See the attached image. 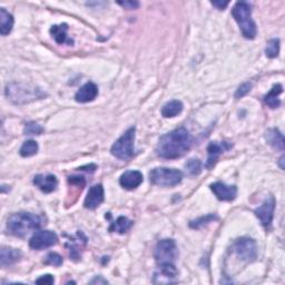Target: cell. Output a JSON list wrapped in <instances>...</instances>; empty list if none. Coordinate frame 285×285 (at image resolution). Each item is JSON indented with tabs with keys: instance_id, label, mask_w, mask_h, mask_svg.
Wrapping results in <instances>:
<instances>
[{
	"instance_id": "cell-3",
	"label": "cell",
	"mask_w": 285,
	"mask_h": 285,
	"mask_svg": "<svg viewBox=\"0 0 285 285\" xmlns=\"http://www.w3.org/2000/svg\"><path fill=\"white\" fill-rule=\"evenodd\" d=\"M232 15L238 24L243 36L246 39H254L256 36V25L252 19V8L245 2H238L232 9Z\"/></svg>"
},
{
	"instance_id": "cell-31",
	"label": "cell",
	"mask_w": 285,
	"mask_h": 285,
	"mask_svg": "<svg viewBox=\"0 0 285 285\" xmlns=\"http://www.w3.org/2000/svg\"><path fill=\"white\" fill-rule=\"evenodd\" d=\"M68 183H69V185L72 186H76L78 190L83 191L86 182H85V179L83 176H70V177H68Z\"/></svg>"
},
{
	"instance_id": "cell-14",
	"label": "cell",
	"mask_w": 285,
	"mask_h": 285,
	"mask_svg": "<svg viewBox=\"0 0 285 285\" xmlns=\"http://www.w3.org/2000/svg\"><path fill=\"white\" fill-rule=\"evenodd\" d=\"M104 202V187L101 184L94 185L90 187V190L85 198L84 206L88 209H95Z\"/></svg>"
},
{
	"instance_id": "cell-10",
	"label": "cell",
	"mask_w": 285,
	"mask_h": 285,
	"mask_svg": "<svg viewBox=\"0 0 285 285\" xmlns=\"http://www.w3.org/2000/svg\"><path fill=\"white\" fill-rule=\"evenodd\" d=\"M274 209H275V198L273 196L267 197L261 206L254 209L255 215L258 216L262 225H263L266 230H269L271 227Z\"/></svg>"
},
{
	"instance_id": "cell-7",
	"label": "cell",
	"mask_w": 285,
	"mask_h": 285,
	"mask_svg": "<svg viewBox=\"0 0 285 285\" xmlns=\"http://www.w3.org/2000/svg\"><path fill=\"white\" fill-rule=\"evenodd\" d=\"M179 258L177 244L174 239H162L156 245L155 260L158 265L161 264H174Z\"/></svg>"
},
{
	"instance_id": "cell-11",
	"label": "cell",
	"mask_w": 285,
	"mask_h": 285,
	"mask_svg": "<svg viewBox=\"0 0 285 285\" xmlns=\"http://www.w3.org/2000/svg\"><path fill=\"white\" fill-rule=\"evenodd\" d=\"M58 241L56 233L51 231H39L33 234L29 241V246L32 250H45L53 246Z\"/></svg>"
},
{
	"instance_id": "cell-6",
	"label": "cell",
	"mask_w": 285,
	"mask_h": 285,
	"mask_svg": "<svg viewBox=\"0 0 285 285\" xmlns=\"http://www.w3.org/2000/svg\"><path fill=\"white\" fill-rule=\"evenodd\" d=\"M150 179L154 185L161 187H173L181 183L183 174L181 170L175 168L157 167L152 169Z\"/></svg>"
},
{
	"instance_id": "cell-29",
	"label": "cell",
	"mask_w": 285,
	"mask_h": 285,
	"mask_svg": "<svg viewBox=\"0 0 285 285\" xmlns=\"http://www.w3.org/2000/svg\"><path fill=\"white\" fill-rule=\"evenodd\" d=\"M43 132H44V128L35 122L27 123L24 129L25 135H41L43 134Z\"/></svg>"
},
{
	"instance_id": "cell-17",
	"label": "cell",
	"mask_w": 285,
	"mask_h": 285,
	"mask_svg": "<svg viewBox=\"0 0 285 285\" xmlns=\"http://www.w3.org/2000/svg\"><path fill=\"white\" fill-rule=\"evenodd\" d=\"M98 95V87L92 82L85 84L75 95L77 102H89L93 101Z\"/></svg>"
},
{
	"instance_id": "cell-24",
	"label": "cell",
	"mask_w": 285,
	"mask_h": 285,
	"mask_svg": "<svg viewBox=\"0 0 285 285\" xmlns=\"http://www.w3.org/2000/svg\"><path fill=\"white\" fill-rule=\"evenodd\" d=\"M132 226H133L132 221L128 220L127 218H125V216H119V218L114 222L112 226L110 227V231L119 233V234H124V233H126Z\"/></svg>"
},
{
	"instance_id": "cell-27",
	"label": "cell",
	"mask_w": 285,
	"mask_h": 285,
	"mask_svg": "<svg viewBox=\"0 0 285 285\" xmlns=\"http://www.w3.org/2000/svg\"><path fill=\"white\" fill-rule=\"evenodd\" d=\"M219 220V218L214 214H208L206 216H202V218H199L197 220H194L190 222V226L192 229H199V227H202L204 225H207L208 223L213 221Z\"/></svg>"
},
{
	"instance_id": "cell-4",
	"label": "cell",
	"mask_w": 285,
	"mask_h": 285,
	"mask_svg": "<svg viewBox=\"0 0 285 285\" xmlns=\"http://www.w3.org/2000/svg\"><path fill=\"white\" fill-rule=\"evenodd\" d=\"M6 96L9 100H11L15 104H26L36 99H41L45 96V94L41 89L35 87H29L22 84L13 83L6 88Z\"/></svg>"
},
{
	"instance_id": "cell-15",
	"label": "cell",
	"mask_w": 285,
	"mask_h": 285,
	"mask_svg": "<svg viewBox=\"0 0 285 285\" xmlns=\"http://www.w3.org/2000/svg\"><path fill=\"white\" fill-rule=\"evenodd\" d=\"M33 184H35L42 192L49 194L56 191L57 185H58V181H57L55 175L39 174L36 175L35 179H33Z\"/></svg>"
},
{
	"instance_id": "cell-20",
	"label": "cell",
	"mask_w": 285,
	"mask_h": 285,
	"mask_svg": "<svg viewBox=\"0 0 285 285\" xmlns=\"http://www.w3.org/2000/svg\"><path fill=\"white\" fill-rule=\"evenodd\" d=\"M67 30H68V26L66 24L55 25L51 27L50 33H51V36L54 37L57 44H59V45L66 44V43L73 44V41H70V39L67 37Z\"/></svg>"
},
{
	"instance_id": "cell-9",
	"label": "cell",
	"mask_w": 285,
	"mask_h": 285,
	"mask_svg": "<svg viewBox=\"0 0 285 285\" xmlns=\"http://www.w3.org/2000/svg\"><path fill=\"white\" fill-rule=\"evenodd\" d=\"M179 281V271L174 264H161L154 273L153 282L155 284H170Z\"/></svg>"
},
{
	"instance_id": "cell-21",
	"label": "cell",
	"mask_w": 285,
	"mask_h": 285,
	"mask_svg": "<svg viewBox=\"0 0 285 285\" xmlns=\"http://www.w3.org/2000/svg\"><path fill=\"white\" fill-rule=\"evenodd\" d=\"M282 92H283L282 85H280V84L274 85L273 88L270 90V93L265 95L264 102L270 108H277L281 105V100H280V98H278V96L282 94Z\"/></svg>"
},
{
	"instance_id": "cell-13",
	"label": "cell",
	"mask_w": 285,
	"mask_h": 285,
	"mask_svg": "<svg viewBox=\"0 0 285 285\" xmlns=\"http://www.w3.org/2000/svg\"><path fill=\"white\" fill-rule=\"evenodd\" d=\"M209 187L220 201L231 202L233 199H235L237 195V189L234 185H226L224 183H221V182H216V183L210 184Z\"/></svg>"
},
{
	"instance_id": "cell-28",
	"label": "cell",
	"mask_w": 285,
	"mask_h": 285,
	"mask_svg": "<svg viewBox=\"0 0 285 285\" xmlns=\"http://www.w3.org/2000/svg\"><path fill=\"white\" fill-rule=\"evenodd\" d=\"M186 170L191 175H198L202 172V163L197 158H192L185 164Z\"/></svg>"
},
{
	"instance_id": "cell-25",
	"label": "cell",
	"mask_w": 285,
	"mask_h": 285,
	"mask_svg": "<svg viewBox=\"0 0 285 285\" xmlns=\"http://www.w3.org/2000/svg\"><path fill=\"white\" fill-rule=\"evenodd\" d=\"M38 150H39V147H38L37 141L30 139V140L25 141L24 144H22L19 153L22 157H30V156L36 155Z\"/></svg>"
},
{
	"instance_id": "cell-12",
	"label": "cell",
	"mask_w": 285,
	"mask_h": 285,
	"mask_svg": "<svg viewBox=\"0 0 285 285\" xmlns=\"http://www.w3.org/2000/svg\"><path fill=\"white\" fill-rule=\"evenodd\" d=\"M233 145L229 141H212L207 147V161H206V166L207 168H212L214 165L218 162L219 157L223 154L224 152L231 150Z\"/></svg>"
},
{
	"instance_id": "cell-18",
	"label": "cell",
	"mask_w": 285,
	"mask_h": 285,
	"mask_svg": "<svg viewBox=\"0 0 285 285\" xmlns=\"http://www.w3.org/2000/svg\"><path fill=\"white\" fill-rule=\"evenodd\" d=\"M21 252L16 248L11 247H3L2 248V258H0V264L2 267L10 266L17 263L21 259Z\"/></svg>"
},
{
	"instance_id": "cell-22",
	"label": "cell",
	"mask_w": 285,
	"mask_h": 285,
	"mask_svg": "<svg viewBox=\"0 0 285 285\" xmlns=\"http://www.w3.org/2000/svg\"><path fill=\"white\" fill-rule=\"evenodd\" d=\"M183 102L180 100H172L165 104L162 108V115L165 118H170V117H175L177 116L179 114L182 113L183 111Z\"/></svg>"
},
{
	"instance_id": "cell-34",
	"label": "cell",
	"mask_w": 285,
	"mask_h": 285,
	"mask_svg": "<svg viewBox=\"0 0 285 285\" xmlns=\"http://www.w3.org/2000/svg\"><path fill=\"white\" fill-rule=\"evenodd\" d=\"M55 280H54V277L53 275H50V274H47V275H43L38 278V280H36V283L37 284H54Z\"/></svg>"
},
{
	"instance_id": "cell-36",
	"label": "cell",
	"mask_w": 285,
	"mask_h": 285,
	"mask_svg": "<svg viewBox=\"0 0 285 285\" xmlns=\"http://www.w3.org/2000/svg\"><path fill=\"white\" fill-rule=\"evenodd\" d=\"M90 283H92V284H94V283H102V284H107L108 282H107L106 280H102V278H101V276H99V277H96V278H95V280L90 281Z\"/></svg>"
},
{
	"instance_id": "cell-32",
	"label": "cell",
	"mask_w": 285,
	"mask_h": 285,
	"mask_svg": "<svg viewBox=\"0 0 285 285\" xmlns=\"http://www.w3.org/2000/svg\"><path fill=\"white\" fill-rule=\"evenodd\" d=\"M251 88H252V85H251L250 83H244V84H242L241 86H239V87L237 88L234 97H235L236 99L242 98V97H244L245 95H246V94L250 92Z\"/></svg>"
},
{
	"instance_id": "cell-30",
	"label": "cell",
	"mask_w": 285,
	"mask_h": 285,
	"mask_svg": "<svg viewBox=\"0 0 285 285\" xmlns=\"http://www.w3.org/2000/svg\"><path fill=\"white\" fill-rule=\"evenodd\" d=\"M45 264H47V265H53V266H60L62 264V262H64V260H62L61 256L59 254H57V253H49L47 256H46V259H45Z\"/></svg>"
},
{
	"instance_id": "cell-19",
	"label": "cell",
	"mask_w": 285,
	"mask_h": 285,
	"mask_svg": "<svg viewBox=\"0 0 285 285\" xmlns=\"http://www.w3.org/2000/svg\"><path fill=\"white\" fill-rule=\"evenodd\" d=\"M265 139L267 144L274 150L284 151V138L281 132L276 128H271L265 133Z\"/></svg>"
},
{
	"instance_id": "cell-16",
	"label": "cell",
	"mask_w": 285,
	"mask_h": 285,
	"mask_svg": "<svg viewBox=\"0 0 285 285\" xmlns=\"http://www.w3.org/2000/svg\"><path fill=\"white\" fill-rule=\"evenodd\" d=\"M119 183L124 189L135 190L142 183V174L138 170H127L121 176Z\"/></svg>"
},
{
	"instance_id": "cell-33",
	"label": "cell",
	"mask_w": 285,
	"mask_h": 285,
	"mask_svg": "<svg viewBox=\"0 0 285 285\" xmlns=\"http://www.w3.org/2000/svg\"><path fill=\"white\" fill-rule=\"evenodd\" d=\"M118 5H121L125 9H137L139 7V3L137 2H118Z\"/></svg>"
},
{
	"instance_id": "cell-5",
	"label": "cell",
	"mask_w": 285,
	"mask_h": 285,
	"mask_svg": "<svg viewBox=\"0 0 285 285\" xmlns=\"http://www.w3.org/2000/svg\"><path fill=\"white\" fill-rule=\"evenodd\" d=\"M135 127L127 129L121 137H119L111 148V153L116 158L127 161L134 155V142H135Z\"/></svg>"
},
{
	"instance_id": "cell-1",
	"label": "cell",
	"mask_w": 285,
	"mask_h": 285,
	"mask_svg": "<svg viewBox=\"0 0 285 285\" xmlns=\"http://www.w3.org/2000/svg\"><path fill=\"white\" fill-rule=\"evenodd\" d=\"M193 139L187 129L181 127L164 135L156 146V154L162 158L174 159L182 157L191 150Z\"/></svg>"
},
{
	"instance_id": "cell-26",
	"label": "cell",
	"mask_w": 285,
	"mask_h": 285,
	"mask_svg": "<svg viewBox=\"0 0 285 285\" xmlns=\"http://www.w3.org/2000/svg\"><path fill=\"white\" fill-rule=\"evenodd\" d=\"M280 53V39L274 38L267 43V46L265 48V54L269 58H276Z\"/></svg>"
},
{
	"instance_id": "cell-2",
	"label": "cell",
	"mask_w": 285,
	"mask_h": 285,
	"mask_svg": "<svg viewBox=\"0 0 285 285\" xmlns=\"http://www.w3.org/2000/svg\"><path fill=\"white\" fill-rule=\"evenodd\" d=\"M43 224L41 216L36 214L20 212L10 216L7 222V231L9 234L17 237H25L30 232L38 230Z\"/></svg>"
},
{
	"instance_id": "cell-8",
	"label": "cell",
	"mask_w": 285,
	"mask_h": 285,
	"mask_svg": "<svg viewBox=\"0 0 285 285\" xmlns=\"http://www.w3.org/2000/svg\"><path fill=\"white\" fill-rule=\"evenodd\" d=\"M232 252L234 253L239 260L246 263L255 261L258 258V245L254 239L250 237H241L236 239L232 246Z\"/></svg>"
},
{
	"instance_id": "cell-23",
	"label": "cell",
	"mask_w": 285,
	"mask_h": 285,
	"mask_svg": "<svg viewBox=\"0 0 285 285\" xmlns=\"http://www.w3.org/2000/svg\"><path fill=\"white\" fill-rule=\"evenodd\" d=\"M0 20H2V26H0V33L3 36L8 35L13 30L14 27V17L11 16L5 8L0 9Z\"/></svg>"
},
{
	"instance_id": "cell-35",
	"label": "cell",
	"mask_w": 285,
	"mask_h": 285,
	"mask_svg": "<svg viewBox=\"0 0 285 285\" xmlns=\"http://www.w3.org/2000/svg\"><path fill=\"white\" fill-rule=\"evenodd\" d=\"M229 2H212V5L220 10H224L227 6H229Z\"/></svg>"
}]
</instances>
